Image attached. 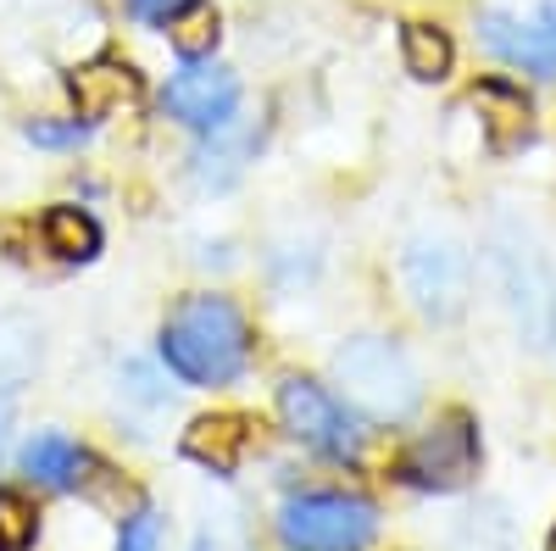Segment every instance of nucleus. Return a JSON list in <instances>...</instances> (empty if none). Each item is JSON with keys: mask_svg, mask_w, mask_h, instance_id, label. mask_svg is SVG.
Masks as SVG:
<instances>
[{"mask_svg": "<svg viewBox=\"0 0 556 551\" xmlns=\"http://www.w3.org/2000/svg\"><path fill=\"white\" fill-rule=\"evenodd\" d=\"M162 356L184 385H228L251 356V329L228 296H184L162 329Z\"/></svg>", "mask_w": 556, "mask_h": 551, "instance_id": "obj_1", "label": "nucleus"}, {"mask_svg": "<svg viewBox=\"0 0 556 551\" xmlns=\"http://www.w3.org/2000/svg\"><path fill=\"white\" fill-rule=\"evenodd\" d=\"M334 379H340L345 401L362 406L367 418H406V412L417 406V396H424L412 356L384 335L345 340L340 356H334Z\"/></svg>", "mask_w": 556, "mask_h": 551, "instance_id": "obj_2", "label": "nucleus"}, {"mask_svg": "<svg viewBox=\"0 0 556 551\" xmlns=\"http://www.w3.org/2000/svg\"><path fill=\"white\" fill-rule=\"evenodd\" d=\"M374 529H379V513L362 496H340V490L295 496L278 513V540L290 551H367Z\"/></svg>", "mask_w": 556, "mask_h": 551, "instance_id": "obj_3", "label": "nucleus"}, {"mask_svg": "<svg viewBox=\"0 0 556 551\" xmlns=\"http://www.w3.org/2000/svg\"><path fill=\"white\" fill-rule=\"evenodd\" d=\"M401 285H406V301L434 317V324H451V317L468 306V290H473V262L456 240H440V235H424L401 251Z\"/></svg>", "mask_w": 556, "mask_h": 551, "instance_id": "obj_4", "label": "nucleus"}, {"mask_svg": "<svg viewBox=\"0 0 556 551\" xmlns=\"http://www.w3.org/2000/svg\"><path fill=\"white\" fill-rule=\"evenodd\" d=\"M278 418H285V429L301 446H312L317 456L351 463L362 451V424L345 412V401L334 390H323L317 379H285L278 385Z\"/></svg>", "mask_w": 556, "mask_h": 551, "instance_id": "obj_5", "label": "nucleus"}, {"mask_svg": "<svg viewBox=\"0 0 556 551\" xmlns=\"http://www.w3.org/2000/svg\"><path fill=\"white\" fill-rule=\"evenodd\" d=\"M490 273H495V285L506 296V306H513L518 317V329L545 346L551 340V324H556V296H551V279H545V267L540 256L529 251V240H495L490 246Z\"/></svg>", "mask_w": 556, "mask_h": 551, "instance_id": "obj_6", "label": "nucleus"}, {"mask_svg": "<svg viewBox=\"0 0 556 551\" xmlns=\"http://www.w3.org/2000/svg\"><path fill=\"white\" fill-rule=\"evenodd\" d=\"M479 468V429L468 418H445L429 435H417L401 456V479L424 485V490H456L468 485Z\"/></svg>", "mask_w": 556, "mask_h": 551, "instance_id": "obj_7", "label": "nucleus"}, {"mask_svg": "<svg viewBox=\"0 0 556 551\" xmlns=\"http://www.w3.org/2000/svg\"><path fill=\"white\" fill-rule=\"evenodd\" d=\"M162 107L184 123V128H195V134H217L235 123V107H240V78L217 67V62H190L173 84H167V96Z\"/></svg>", "mask_w": 556, "mask_h": 551, "instance_id": "obj_8", "label": "nucleus"}, {"mask_svg": "<svg viewBox=\"0 0 556 551\" xmlns=\"http://www.w3.org/2000/svg\"><path fill=\"white\" fill-rule=\"evenodd\" d=\"M479 39L501 62H513L523 73H540V78H556V0L540 7L534 17H501L490 12L479 23Z\"/></svg>", "mask_w": 556, "mask_h": 551, "instance_id": "obj_9", "label": "nucleus"}, {"mask_svg": "<svg viewBox=\"0 0 556 551\" xmlns=\"http://www.w3.org/2000/svg\"><path fill=\"white\" fill-rule=\"evenodd\" d=\"M67 89H73V107H78V117H84V123H101V117H112V112L134 107L146 84H139V73H134L128 62L101 57V62H84V67L67 78Z\"/></svg>", "mask_w": 556, "mask_h": 551, "instance_id": "obj_10", "label": "nucleus"}, {"mask_svg": "<svg viewBox=\"0 0 556 551\" xmlns=\"http://www.w3.org/2000/svg\"><path fill=\"white\" fill-rule=\"evenodd\" d=\"M245 418H235V412H212V418H195L190 429H184V456H195L201 468L212 474H228L240 463L245 451Z\"/></svg>", "mask_w": 556, "mask_h": 551, "instance_id": "obj_11", "label": "nucleus"}, {"mask_svg": "<svg viewBox=\"0 0 556 551\" xmlns=\"http://www.w3.org/2000/svg\"><path fill=\"white\" fill-rule=\"evenodd\" d=\"M473 107H479V123H484L495 151H513V146L529 140V101L518 96L513 84H501V78L479 84L473 89Z\"/></svg>", "mask_w": 556, "mask_h": 551, "instance_id": "obj_12", "label": "nucleus"}, {"mask_svg": "<svg viewBox=\"0 0 556 551\" xmlns=\"http://www.w3.org/2000/svg\"><path fill=\"white\" fill-rule=\"evenodd\" d=\"M23 468L39 479V485H56V490H67V485H78L84 479V468H89V456L67 440V435H34L28 446H23Z\"/></svg>", "mask_w": 556, "mask_h": 551, "instance_id": "obj_13", "label": "nucleus"}, {"mask_svg": "<svg viewBox=\"0 0 556 551\" xmlns=\"http://www.w3.org/2000/svg\"><path fill=\"white\" fill-rule=\"evenodd\" d=\"M217 34H223V17H217L212 0H178V7L167 12V39H173V51H178L184 62L212 57Z\"/></svg>", "mask_w": 556, "mask_h": 551, "instance_id": "obj_14", "label": "nucleus"}, {"mask_svg": "<svg viewBox=\"0 0 556 551\" xmlns=\"http://www.w3.org/2000/svg\"><path fill=\"white\" fill-rule=\"evenodd\" d=\"M45 246H51L56 256H67V262H89L101 251V223L89 212H78V206H56L51 217H45Z\"/></svg>", "mask_w": 556, "mask_h": 551, "instance_id": "obj_15", "label": "nucleus"}, {"mask_svg": "<svg viewBox=\"0 0 556 551\" xmlns=\"http://www.w3.org/2000/svg\"><path fill=\"white\" fill-rule=\"evenodd\" d=\"M401 51H406V73L424 78V84H440V78L451 73V62H456L445 28H434V23H412V28L401 34Z\"/></svg>", "mask_w": 556, "mask_h": 551, "instance_id": "obj_16", "label": "nucleus"}, {"mask_svg": "<svg viewBox=\"0 0 556 551\" xmlns=\"http://www.w3.org/2000/svg\"><path fill=\"white\" fill-rule=\"evenodd\" d=\"M34 362H39V335H34V324H23V317H0V390L23 385Z\"/></svg>", "mask_w": 556, "mask_h": 551, "instance_id": "obj_17", "label": "nucleus"}, {"mask_svg": "<svg viewBox=\"0 0 556 551\" xmlns=\"http://www.w3.org/2000/svg\"><path fill=\"white\" fill-rule=\"evenodd\" d=\"M34 529H39V513L17 490H0V551H23L34 540Z\"/></svg>", "mask_w": 556, "mask_h": 551, "instance_id": "obj_18", "label": "nucleus"}, {"mask_svg": "<svg viewBox=\"0 0 556 551\" xmlns=\"http://www.w3.org/2000/svg\"><path fill=\"white\" fill-rule=\"evenodd\" d=\"M117 551H162V513L139 508V513L123 524V535H117Z\"/></svg>", "mask_w": 556, "mask_h": 551, "instance_id": "obj_19", "label": "nucleus"}, {"mask_svg": "<svg viewBox=\"0 0 556 551\" xmlns=\"http://www.w3.org/2000/svg\"><path fill=\"white\" fill-rule=\"evenodd\" d=\"M28 140L34 146H78L84 140V123H28Z\"/></svg>", "mask_w": 556, "mask_h": 551, "instance_id": "obj_20", "label": "nucleus"}, {"mask_svg": "<svg viewBox=\"0 0 556 551\" xmlns=\"http://www.w3.org/2000/svg\"><path fill=\"white\" fill-rule=\"evenodd\" d=\"M173 7H178V0H128V12H134L139 23H167Z\"/></svg>", "mask_w": 556, "mask_h": 551, "instance_id": "obj_21", "label": "nucleus"}, {"mask_svg": "<svg viewBox=\"0 0 556 551\" xmlns=\"http://www.w3.org/2000/svg\"><path fill=\"white\" fill-rule=\"evenodd\" d=\"M0 446H7V401H0Z\"/></svg>", "mask_w": 556, "mask_h": 551, "instance_id": "obj_22", "label": "nucleus"}]
</instances>
